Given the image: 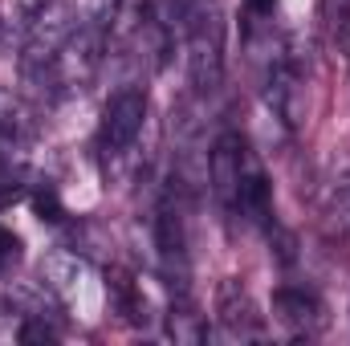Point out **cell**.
<instances>
[{
	"mask_svg": "<svg viewBox=\"0 0 350 346\" xmlns=\"http://www.w3.org/2000/svg\"><path fill=\"white\" fill-rule=\"evenodd\" d=\"M163 322H167V338L175 343H208V322H204V314H196V306H191V297H187V289H175L172 306H167V314H163Z\"/></svg>",
	"mask_w": 350,
	"mask_h": 346,
	"instance_id": "7c38bea8",
	"label": "cell"
},
{
	"mask_svg": "<svg viewBox=\"0 0 350 346\" xmlns=\"http://www.w3.org/2000/svg\"><path fill=\"white\" fill-rule=\"evenodd\" d=\"M216 326H220L224 343H261V338H269V326H265L257 297L232 277L216 285Z\"/></svg>",
	"mask_w": 350,
	"mask_h": 346,
	"instance_id": "5b68a950",
	"label": "cell"
},
{
	"mask_svg": "<svg viewBox=\"0 0 350 346\" xmlns=\"http://www.w3.org/2000/svg\"><path fill=\"white\" fill-rule=\"evenodd\" d=\"M21 343H57V330L45 322V318H25L21 330H16Z\"/></svg>",
	"mask_w": 350,
	"mask_h": 346,
	"instance_id": "5bb4252c",
	"label": "cell"
},
{
	"mask_svg": "<svg viewBox=\"0 0 350 346\" xmlns=\"http://www.w3.org/2000/svg\"><path fill=\"white\" fill-rule=\"evenodd\" d=\"M147 122V94L135 86H122L110 94L106 110H102V127H98V147L106 155H122L126 147H135V139L143 135Z\"/></svg>",
	"mask_w": 350,
	"mask_h": 346,
	"instance_id": "8992f818",
	"label": "cell"
},
{
	"mask_svg": "<svg viewBox=\"0 0 350 346\" xmlns=\"http://www.w3.org/2000/svg\"><path fill=\"white\" fill-rule=\"evenodd\" d=\"M187 41V78L196 94H212L224 82V21L208 0H191L183 12Z\"/></svg>",
	"mask_w": 350,
	"mask_h": 346,
	"instance_id": "6da1fadb",
	"label": "cell"
},
{
	"mask_svg": "<svg viewBox=\"0 0 350 346\" xmlns=\"http://www.w3.org/2000/svg\"><path fill=\"white\" fill-rule=\"evenodd\" d=\"M16 261H21V237H16V232H8V228L0 224V273H4V269H12Z\"/></svg>",
	"mask_w": 350,
	"mask_h": 346,
	"instance_id": "9a60e30c",
	"label": "cell"
},
{
	"mask_svg": "<svg viewBox=\"0 0 350 346\" xmlns=\"http://www.w3.org/2000/svg\"><path fill=\"white\" fill-rule=\"evenodd\" d=\"M273 8H277V0H245V12H249L253 21H265V16H273Z\"/></svg>",
	"mask_w": 350,
	"mask_h": 346,
	"instance_id": "e0dca14e",
	"label": "cell"
},
{
	"mask_svg": "<svg viewBox=\"0 0 350 346\" xmlns=\"http://www.w3.org/2000/svg\"><path fill=\"white\" fill-rule=\"evenodd\" d=\"M37 212H41V220H62V204H57V196L49 187L37 191Z\"/></svg>",
	"mask_w": 350,
	"mask_h": 346,
	"instance_id": "2e32d148",
	"label": "cell"
},
{
	"mask_svg": "<svg viewBox=\"0 0 350 346\" xmlns=\"http://www.w3.org/2000/svg\"><path fill=\"white\" fill-rule=\"evenodd\" d=\"M102 53H106V29L102 25H78V33L62 45V53L53 57V66H49V74H45V82L53 94H78V90H86L94 82V74H98V66H102Z\"/></svg>",
	"mask_w": 350,
	"mask_h": 346,
	"instance_id": "3957f363",
	"label": "cell"
},
{
	"mask_svg": "<svg viewBox=\"0 0 350 346\" xmlns=\"http://www.w3.org/2000/svg\"><path fill=\"white\" fill-rule=\"evenodd\" d=\"M322 224H326L334 237H350V172H342L330 187H326V200H322Z\"/></svg>",
	"mask_w": 350,
	"mask_h": 346,
	"instance_id": "4fadbf2b",
	"label": "cell"
},
{
	"mask_svg": "<svg viewBox=\"0 0 350 346\" xmlns=\"http://www.w3.org/2000/svg\"><path fill=\"white\" fill-rule=\"evenodd\" d=\"M338 45H342V53L350 62V4L342 8V21H338Z\"/></svg>",
	"mask_w": 350,
	"mask_h": 346,
	"instance_id": "ac0fdd59",
	"label": "cell"
},
{
	"mask_svg": "<svg viewBox=\"0 0 350 346\" xmlns=\"http://www.w3.org/2000/svg\"><path fill=\"white\" fill-rule=\"evenodd\" d=\"M45 4H49V0H16V8H21L25 16H33V12H37V8H45Z\"/></svg>",
	"mask_w": 350,
	"mask_h": 346,
	"instance_id": "d6986e66",
	"label": "cell"
},
{
	"mask_svg": "<svg viewBox=\"0 0 350 346\" xmlns=\"http://www.w3.org/2000/svg\"><path fill=\"white\" fill-rule=\"evenodd\" d=\"M183 187L175 179L163 191L159 208H155V249L163 261V273L175 289H187V220H183Z\"/></svg>",
	"mask_w": 350,
	"mask_h": 346,
	"instance_id": "277c9868",
	"label": "cell"
},
{
	"mask_svg": "<svg viewBox=\"0 0 350 346\" xmlns=\"http://www.w3.org/2000/svg\"><path fill=\"white\" fill-rule=\"evenodd\" d=\"M33 131H37L33 106L21 94L0 86V155H16V147H25Z\"/></svg>",
	"mask_w": 350,
	"mask_h": 346,
	"instance_id": "8fae6325",
	"label": "cell"
},
{
	"mask_svg": "<svg viewBox=\"0 0 350 346\" xmlns=\"http://www.w3.org/2000/svg\"><path fill=\"white\" fill-rule=\"evenodd\" d=\"M41 281L49 285V293L66 306V310H90V293H94V269L82 253L74 249H57L41 261Z\"/></svg>",
	"mask_w": 350,
	"mask_h": 346,
	"instance_id": "52a82bcc",
	"label": "cell"
},
{
	"mask_svg": "<svg viewBox=\"0 0 350 346\" xmlns=\"http://www.w3.org/2000/svg\"><path fill=\"white\" fill-rule=\"evenodd\" d=\"M245 139L237 131H224L216 143H212V155H208V183H212V196L220 200L224 212L237 216V183H241V155H245Z\"/></svg>",
	"mask_w": 350,
	"mask_h": 346,
	"instance_id": "ba28073f",
	"label": "cell"
},
{
	"mask_svg": "<svg viewBox=\"0 0 350 346\" xmlns=\"http://www.w3.org/2000/svg\"><path fill=\"white\" fill-rule=\"evenodd\" d=\"M237 216H245L249 224H269L273 220V183H269V172H265V163L257 159L253 147H245V155H241Z\"/></svg>",
	"mask_w": 350,
	"mask_h": 346,
	"instance_id": "9c48e42d",
	"label": "cell"
},
{
	"mask_svg": "<svg viewBox=\"0 0 350 346\" xmlns=\"http://www.w3.org/2000/svg\"><path fill=\"white\" fill-rule=\"evenodd\" d=\"M78 25L82 21H78L74 0H49L45 8H37L29 16V33H25V45H21V74L29 82H45L53 57L78 33Z\"/></svg>",
	"mask_w": 350,
	"mask_h": 346,
	"instance_id": "7a4b0ae2",
	"label": "cell"
},
{
	"mask_svg": "<svg viewBox=\"0 0 350 346\" xmlns=\"http://www.w3.org/2000/svg\"><path fill=\"white\" fill-rule=\"evenodd\" d=\"M273 318L289 338H314L322 330V302L306 289H277L273 293Z\"/></svg>",
	"mask_w": 350,
	"mask_h": 346,
	"instance_id": "30bf717a",
	"label": "cell"
}]
</instances>
